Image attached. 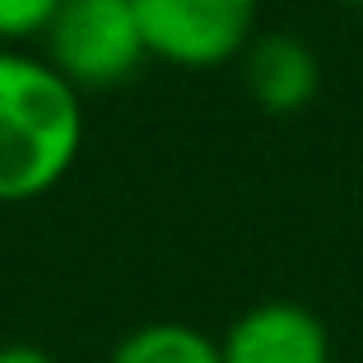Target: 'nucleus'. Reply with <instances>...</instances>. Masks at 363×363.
Instances as JSON below:
<instances>
[{
  "mask_svg": "<svg viewBox=\"0 0 363 363\" xmlns=\"http://www.w3.org/2000/svg\"><path fill=\"white\" fill-rule=\"evenodd\" d=\"M84 94L28 47H0V205L43 201L84 150Z\"/></svg>",
  "mask_w": 363,
  "mask_h": 363,
  "instance_id": "obj_1",
  "label": "nucleus"
},
{
  "mask_svg": "<svg viewBox=\"0 0 363 363\" xmlns=\"http://www.w3.org/2000/svg\"><path fill=\"white\" fill-rule=\"evenodd\" d=\"M43 56L79 94H98L130 84L150 47L130 0H61L43 33Z\"/></svg>",
  "mask_w": 363,
  "mask_h": 363,
  "instance_id": "obj_2",
  "label": "nucleus"
},
{
  "mask_svg": "<svg viewBox=\"0 0 363 363\" xmlns=\"http://www.w3.org/2000/svg\"><path fill=\"white\" fill-rule=\"evenodd\" d=\"M150 61L177 70H214L247 52L261 23V0H130Z\"/></svg>",
  "mask_w": 363,
  "mask_h": 363,
  "instance_id": "obj_3",
  "label": "nucleus"
},
{
  "mask_svg": "<svg viewBox=\"0 0 363 363\" xmlns=\"http://www.w3.org/2000/svg\"><path fill=\"white\" fill-rule=\"evenodd\" d=\"M224 363H331V331L294 298H266L238 312L219 335Z\"/></svg>",
  "mask_w": 363,
  "mask_h": 363,
  "instance_id": "obj_4",
  "label": "nucleus"
},
{
  "mask_svg": "<svg viewBox=\"0 0 363 363\" xmlns=\"http://www.w3.org/2000/svg\"><path fill=\"white\" fill-rule=\"evenodd\" d=\"M238 65L247 98L270 117H294L321 94V61L298 33H257Z\"/></svg>",
  "mask_w": 363,
  "mask_h": 363,
  "instance_id": "obj_5",
  "label": "nucleus"
},
{
  "mask_svg": "<svg viewBox=\"0 0 363 363\" xmlns=\"http://www.w3.org/2000/svg\"><path fill=\"white\" fill-rule=\"evenodd\" d=\"M107 363H224V350L191 321H145L112 345Z\"/></svg>",
  "mask_w": 363,
  "mask_h": 363,
  "instance_id": "obj_6",
  "label": "nucleus"
},
{
  "mask_svg": "<svg viewBox=\"0 0 363 363\" xmlns=\"http://www.w3.org/2000/svg\"><path fill=\"white\" fill-rule=\"evenodd\" d=\"M61 0H0V47H28L43 43Z\"/></svg>",
  "mask_w": 363,
  "mask_h": 363,
  "instance_id": "obj_7",
  "label": "nucleus"
},
{
  "mask_svg": "<svg viewBox=\"0 0 363 363\" xmlns=\"http://www.w3.org/2000/svg\"><path fill=\"white\" fill-rule=\"evenodd\" d=\"M0 363H56L43 345H28V340H10L0 345Z\"/></svg>",
  "mask_w": 363,
  "mask_h": 363,
  "instance_id": "obj_8",
  "label": "nucleus"
},
{
  "mask_svg": "<svg viewBox=\"0 0 363 363\" xmlns=\"http://www.w3.org/2000/svg\"><path fill=\"white\" fill-rule=\"evenodd\" d=\"M345 5H354V10H363V0H345Z\"/></svg>",
  "mask_w": 363,
  "mask_h": 363,
  "instance_id": "obj_9",
  "label": "nucleus"
}]
</instances>
